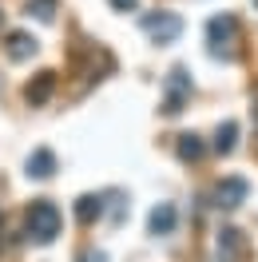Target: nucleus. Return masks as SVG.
Wrapping results in <instances>:
<instances>
[{
  "label": "nucleus",
  "instance_id": "1a4fd4ad",
  "mask_svg": "<svg viewBox=\"0 0 258 262\" xmlns=\"http://www.w3.org/2000/svg\"><path fill=\"white\" fill-rule=\"evenodd\" d=\"M24 171H28V179H52V175H56V155H52L48 147H36L32 155H28Z\"/></svg>",
  "mask_w": 258,
  "mask_h": 262
},
{
  "label": "nucleus",
  "instance_id": "6e6552de",
  "mask_svg": "<svg viewBox=\"0 0 258 262\" xmlns=\"http://www.w3.org/2000/svg\"><path fill=\"white\" fill-rule=\"evenodd\" d=\"M242 250H246V238H242L239 227H223L219 230V262H239Z\"/></svg>",
  "mask_w": 258,
  "mask_h": 262
},
{
  "label": "nucleus",
  "instance_id": "9b49d317",
  "mask_svg": "<svg viewBox=\"0 0 258 262\" xmlns=\"http://www.w3.org/2000/svg\"><path fill=\"white\" fill-rule=\"evenodd\" d=\"M175 151H179V159H183V163H199V159L207 155V143H203V135L187 131V135H179Z\"/></svg>",
  "mask_w": 258,
  "mask_h": 262
},
{
  "label": "nucleus",
  "instance_id": "f8f14e48",
  "mask_svg": "<svg viewBox=\"0 0 258 262\" xmlns=\"http://www.w3.org/2000/svg\"><path fill=\"white\" fill-rule=\"evenodd\" d=\"M99 214H103V199L99 195H80L76 199V223L88 227V223H96Z\"/></svg>",
  "mask_w": 258,
  "mask_h": 262
},
{
  "label": "nucleus",
  "instance_id": "f03ea898",
  "mask_svg": "<svg viewBox=\"0 0 258 262\" xmlns=\"http://www.w3.org/2000/svg\"><path fill=\"white\" fill-rule=\"evenodd\" d=\"M239 40V20L230 16V12H223V16H210L207 20V44H210V56H223V60H230L234 56V44Z\"/></svg>",
  "mask_w": 258,
  "mask_h": 262
},
{
  "label": "nucleus",
  "instance_id": "f257e3e1",
  "mask_svg": "<svg viewBox=\"0 0 258 262\" xmlns=\"http://www.w3.org/2000/svg\"><path fill=\"white\" fill-rule=\"evenodd\" d=\"M60 227H64V214L52 199H32L28 211H24V238L36 246H52L60 238Z\"/></svg>",
  "mask_w": 258,
  "mask_h": 262
},
{
  "label": "nucleus",
  "instance_id": "dca6fc26",
  "mask_svg": "<svg viewBox=\"0 0 258 262\" xmlns=\"http://www.w3.org/2000/svg\"><path fill=\"white\" fill-rule=\"evenodd\" d=\"M107 4H112L115 12H131V8H135V4H139V0H107Z\"/></svg>",
  "mask_w": 258,
  "mask_h": 262
},
{
  "label": "nucleus",
  "instance_id": "9d476101",
  "mask_svg": "<svg viewBox=\"0 0 258 262\" xmlns=\"http://www.w3.org/2000/svg\"><path fill=\"white\" fill-rule=\"evenodd\" d=\"M52 92H56V72H40L28 88H24V99L32 103V107H40V103H48Z\"/></svg>",
  "mask_w": 258,
  "mask_h": 262
},
{
  "label": "nucleus",
  "instance_id": "4468645a",
  "mask_svg": "<svg viewBox=\"0 0 258 262\" xmlns=\"http://www.w3.org/2000/svg\"><path fill=\"white\" fill-rule=\"evenodd\" d=\"M28 12L40 20H52L56 16V0H28Z\"/></svg>",
  "mask_w": 258,
  "mask_h": 262
},
{
  "label": "nucleus",
  "instance_id": "ddd939ff",
  "mask_svg": "<svg viewBox=\"0 0 258 262\" xmlns=\"http://www.w3.org/2000/svg\"><path fill=\"white\" fill-rule=\"evenodd\" d=\"M234 143H239V123H234V119L219 123V131H214V151H219V155H230Z\"/></svg>",
  "mask_w": 258,
  "mask_h": 262
},
{
  "label": "nucleus",
  "instance_id": "39448f33",
  "mask_svg": "<svg viewBox=\"0 0 258 262\" xmlns=\"http://www.w3.org/2000/svg\"><path fill=\"white\" fill-rule=\"evenodd\" d=\"M143 32L151 36L155 44H175L179 32H183V20H179V12H147Z\"/></svg>",
  "mask_w": 258,
  "mask_h": 262
},
{
  "label": "nucleus",
  "instance_id": "20e7f679",
  "mask_svg": "<svg viewBox=\"0 0 258 262\" xmlns=\"http://www.w3.org/2000/svg\"><path fill=\"white\" fill-rule=\"evenodd\" d=\"M246 199H250V183L242 175H226V179L214 183V207L219 211H239Z\"/></svg>",
  "mask_w": 258,
  "mask_h": 262
},
{
  "label": "nucleus",
  "instance_id": "423d86ee",
  "mask_svg": "<svg viewBox=\"0 0 258 262\" xmlns=\"http://www.w3.org/2000/svg\"><path fill=\"white\" fill-rule=\"evenodd\" d=\"M179 227V211H175V203H159L155 211L147 214V230L155 234V238H163V234H175Z\"/></svg>",
  "mask_w": 258,
  "mask_h": 262
},
{
  "label": "nucleus",
  "instance_id": "7ed1b4c3",
  "mask_svg": "<svg viewBox=\"0 0 258 262\" xmlns=\"http://www.w3.org/2000/svg\"><path fill=\"white\" fill-rule=\"evenodd\" d=\"M187 99H191V76L183 64H175L167 72V83H163V115H179L187 107Z\"/></svg>",
  "mask_w": 258,
  "mask_h": 262
},
{
  "label": "nucleus",
  "instance_id": "f3484780",
  "mask_svg": "<svg viewBox=\"0 0 258 262\" xmlns=\"http://www.w3.org/2000/svg\"><path fill=\"white\" fill-rule=\"evenodd\" d=\"M250 115H254V127H258V92H254V103H250Z\"/></svg>",
  "mask_w": 258,
  "mask_h": 262
},
{
  "label": "nucleus",
  "instance_id": "2eb2a0df",
  "mask_svg": "<svg viewBox=\"0 0 258 262\" xmlns=\"http://www.w3.org/2000/svg\"><path fill=\"white\" fill-rule=\"evenodd\" d=\"M76 262H107V254H103V250H83Z\"/></svg>",
  "mask_w": 258,
  "mask_h": 262
},
{
  "label": "nucleus",
  "instance_id": "0eeeda50",
  "mask_svg": "<svg viewBox=\"0 0 258 262\" xmlns=\"http://www.w3.org/2000/svg\"><path fill=\"white\" fill-rule=\"evenodd\" d=\"M36 48H40V44H36L32 32H8V36H4V52H8V60H16V64L32 60Z\"/></svg>",
  "mask_w": 258,
  "mask_h": 262
}]
</instances>
